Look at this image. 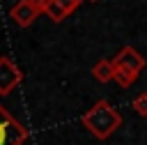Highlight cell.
I'll use <instances>...</instances> for the list:
<instances>
[{
    "mask_svg": "<svg viewBox=\"0 0 147 145\" xmlns=\"http://www.w3.org/2000/svg\"><path fill=\"white\" fill-rule=\"evenodd\" d=\"M37 16H39V12H37V7H34L30 0H18V2L9 9V18H11V23L18 25V28H28V25H32Z\"/></svg>",
    "mask_w": 147,
    "mask_h": 145,
    "instance_id": "cell-5",
    "label": "cell"
},
{
    "mask_svg": "<svg viewBox=\"0 0 147 145\" xmlns=\"http://www.w3.org/2000/svg\"><path fill=\"white\" fill-rule=\"evenodd\" d=\"M147 60L145 55H140L133 46H122L115 58H113V67H115V81L119 87H131L138 78L140 71L145 69Z\"/></svg>",
    "mask_w": 147,
    "mask_h": 145,
    "instance_id": "cell-2",
    "label": "cell"
},
{
    "mask_svg": "<svg viewBox=\"0 0 147 145\" xmlns=\"http://www.w3.org/2000/svg\"><path fill=\"white\" fill-rule=\"evenodd\" d=\"M80 124L96 140H106L122 127V115H119V110H115L110 106V101L99 99L96 104H92L90 110H85L80 115Z\"/></svg>",
    "mask_w": 147,
    "mask_h": 145,
    "instance_id": "cell-1",
    "label": "cell"
},
{
    "mask_svg": "<svg viewBox=\"0 0 147 145\" xmlns=\"http://www.w3.org/2000/svg\"><path fill=\"white\" fill-rule=\"evenodd\" d=\"M131 106H133V110H136L140 117H147V92L138 94V97L131 101Z\"/></svg>",
    "mask_w": 147,
    "mask_h": 145,
    "instance_id": "cell-8",
    "label": "cell"
},
{
    "mask_svg": "<svg viewBox=\"0 0 147 145\" xmlns=\"http://www.w3.org/2000/svg\"><path fill=\"white\" fill-rule=\"evenodd\" d=\"M92 76H94L99 83H110V81H115V67H113V60H106V58L96 60L94 67H92Z\"/></svg>",
    "mask_w": 147,
    "mask_h": 145,
    "instance_id": "cell-7",
    "label": "cell"
},
{
    "mask_svg": "<svg viewBox=\"0 0 147 145\" xmlns=\"http://www.w3.org/2000/svg\"><path fill=\"white\" fill-rule=\"evenodd\" d=\"M87 2H99V0H87Z\"/></svg>",
    "mask_w": 147,
    "mask_h": 145,
    "instance_id": "cell-10",
    "label": "cell"
},
{
    "mask_svg": "<svg viewBox=\"0 0 147 145\" xmlns=\"http://www.w3.org/2000/svg\"><path fill=\"white\" fill-rule=\"evenodd\" d=\"M23 83V71L14 64L9 55H0V94H9Z\"/></svg>",
    "mask_w": 147,
    "mask_h": 145,
    "instance_id": "cell-4",
    "label": "cell"
},
{
    "mask_svg": "<svg viewBox=\"0 0 147 145\" xmlns=\"http://www.w3.org/2000/svg\"><path fill=\"white\" fill-rule=\"evenodd\" d=\"M30 2L37 7V12H39V14H46V7H48V2H51V0H30Z\"/></svg>",
    "mask_w": 147,
    "mask_h": 145,
    "instance_id": "cell-9",
    "label": "cell"
},
{
    "mask_svg": "<svg viewBox=\"0 0 147 145\" xmlns=\"http://www.w3.org/2000/svg\"><path fill=\"white\" fill-rule=\"evenodd\" d=\"M28 140V129L23 122H18L7 106L0 104V145H23Z\"/></svg>",
    "mask_w": 147,
    "mask_h": 145,
    "instance_id": "cell-3",
    "label": "cell"
},
{
    "mask_svg": "<svg viewBox=\"0 0 147 145\" xmlns=\"http://www.w3.org/2000/svg\"><path fill=\"white\" fill-rule=\"evenodd\" d=\"M83 5V0H51L46 7V16L53 23H62L69 14H74L78 7Z\"/></svg>",
    "mask_w": 147,
    "mask_h": 145,
    "instance_id": "cell-6",
    "label": "cell"
}]
</instances>
